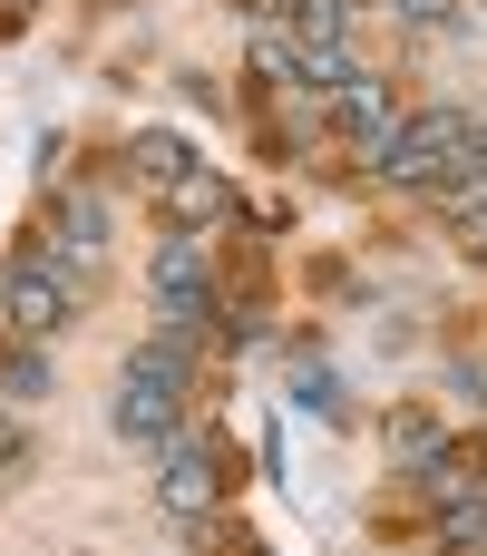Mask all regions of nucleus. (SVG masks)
Here are the masks:
<instances>
[{"label": "nucleus", "instance_id": "obj_1", "mask_svg": "<svg viewBox=\"0 0 487 556\" xmlns=\"http://www.w3.org/2000/svg\"><path fill=\"white\" fill-rule=\"evenodd\" d=\"M478 127L487 117H469V108H420V117H400V127L371 147V166H381L390 186H410V195H449V186L469 176Z\"/></svg>", "mask_w": 487, "mask_h": 556}, {"label": "nucleus", "instance_id": "obj_2", "mask_svg": "<svg viewBox=\"0 0 487 556\" xmlns=\"http://www.w3.org/2000/svg\"><path fill=\"white\" fill-rule=\"evenodd\" d=\"M78 264L68 254H49V244H29L20 264H10V283H0V313H10V332L20 342H49V332H68L78 323Z\"/></svg>", "mask_w": 487, "mask_h": 556}, {"label": "nucleus", "instance_id": "obj_3", "mask_svg": "<svg viewBox=\"0 0 487 556\" xmlns=\"http://www.w3.org/2000/svg\"><path fill=\"white\" fill-rule=\"evenodd\" d=\"M176 401H185V381H156V371H137V362H127V371H117V440H127V450H156V459H166V450L185 440Z\"/></svg>", "mask_w": 487, "mask_h": 556}, {"label": "nucleus", "instance_id": "obj_4", "mask_svg": "<svg viewBox=\"0 0 487 556\" xmlns=\"http://www.w3.org/2000/svg\"><path fill=\"white\" fill-rule=\"evenodd\" d=\"M146 303H156V323H166V332H195V342H205V313H215L205 254H195V244H166V254H156V274H146Z\"/></svg>", "mask_w": 487, "mask_h": 556}, {"label": "nucleus", "instance_id": "obj_5", "mask_svg": "<svg viewBox=\"0 0 487 556\" xmlns=\"http://www.w3.org/2000/svg\"><path fill=\"white\" fill-rule=\"evenodd\" d=\"M156 508L185 518V528H205V518L225 508V479H215V450H205V440H176V450H166V469H156Z\"/></svg>", "mask_w": 487, "mask_h": 556}, {"label": "nucleus", "instance_id": "obj_6", "mask_svg": "<svg viewBox=\"0 0 487 556\" xmlns=\"http://www.w3.org/2000/svg\"><path fill=\"white\" fill-rule=\"evenodd\" d=\"M49 254L98 264V254H107V205H98V195H59V215H49Z\"/></svg>", "mask_w": 487, "mask_h": 556}, {"label": "nucleus", "instance_id": "obj_7", "mask_svg": "<svg viewBox=\"0 0 487 556\" xmlns=\"http://www.w3.org/2000/svg\"><path fill=\"white\" fill-rule=\"evenodd\" d=\"M283 68H293L303 88H332V98H342V88L361 78V59H351V39H283Z\"/></svg>", "mask_w": 487, "mask_h": 556}, {"label": "nucleus", "instance_id": "obj_8", "mask_svg": "<svg viewBox=\"0 0 487 556\" xmlns=\"http://www.w3.org/2000/svg\"><path fill=\"white\" fill-rule=\"evenodd\" d=\"M127 166H137L146 186H185V176H195V147H185L176 127H146V137L127 147Z\"/></svg>", "mask_w": 487, "mask_h": 556}, {"label": "nucleus", "instance_id": "obj_9", "mask_svg": "<svg viewBox=\"0 0 487 556\" xmlns=\"http://www.w3.org/2000/svg\"><path fill=\"white\" fill-rule=\"evenodd\" d=\"M342 117H351L361 156H371V147H381V137L400 127V108H390V88H381V78H351V88H342Z\"/></svg>", "mask_w": 487, "mask_h": 556}, {"label": "nucleus", "instance_id": "obj_10", "mask_svg": "<svg viewBox=\"0 0 487 556\" xmlns=\"http://www.w3.org/2000/svg\"><path fill=\"white\" fill-rule=\"evenodd\" d=\"M381 440H390V459H400V469H430V459L449 450V430H439L430 410H390V420H381Z\"/></svg>", "mask_w": 487, "mask_h": 556}, {"label": "nucleus", "instance_id": "obj_11", "mask_svg": "<svg viewBox=\"0 0 487 556\" xmlns=\"http://www.w3.org/2000/svg\"><path fill=\"white\" fill-rule=\"evenodd\" d=\"M0 401H49V352L39 342H10L0 352Z\"/></svg>", "mask_w": 487, "mask_h": 556}, {"label": "nucleus", "instance_id": "obj_12", "mask_svg": "<svg viewBox=\"0 0 487 556\" xmlns=\"http://www.w3.org/2000/svg\"><path fill=\"white\" fill-rule=\"evenodd\" d=\"M215 215H225V186H215V176L166 186V225H185V235H195V225H215Z\"/></svg>", "mask_w": 487, "mask_h": 556}, {"label": "nucleus", "instance_id": "obj_13", "mask_svg": "<svg viewBox=\"0 0 487 556\" xmlns=\"http://www.w3.org/2000/svg\"><path fill=\"white\" fill-rule=\"evenodd\" d=\"M273 10L293 20L283 39H342V29H351V0H273Z\"/></svg>", "mask_w": 487, "mask_h": 556}, {"label": "nucleus", "instance_id": "obj_14", "mask_svg": "<svg viewBox=\"0 0 487 556\" xmlns=\"http://www.w3.org/2000/svg\"><path fill=\"white\" fill-rule=\"evenodd\" d=\"M293 391H303V401H312V410H342V381H332V371H303V381H293Z\"/></svg>", "mask_w": 487, "mask_h": 556}, {"label": "nucleus", "instance_id": "obj_15", "mask_svg": "<svg viewBox=\"0 0 487 556\" xmlns=\"http://www.w3.org/2000/svg\"><path fill=\"white\" fill-rule=\"evenodd\" d=\"M20 459H29V440H20V430H10V420H0V489H10V479H20Z\"/></svg>", "mask_w": 487, "mask_h": 556}, {"label": "nucleus", "instance_id": "obj_16", "mask_svg": "<svg viewBox=\"0 0 487 556\" xmlns=\"http://www.w3.org/2000/svg\"><path fill=\"white\" fill-rule=\"evenodd\" d=\"M400 10H420V20H439V10H449V0H400Z\"/></svg>", "mask_w": 487, "mask_h": 556}, {"label": "nucleus", "instance_id": "obj_17", "mask_svg": "<svg viewBox=\"0 0 487 556\" xmlns=\"http://www.w3.org/2000/svg\"><path fill=\"white\" fill-rule=\"evenodd\" d=\"M20 10H29V0H20Z\"/></svg>", "mask_w": 487, "mask_h": 556}]
</instances>
